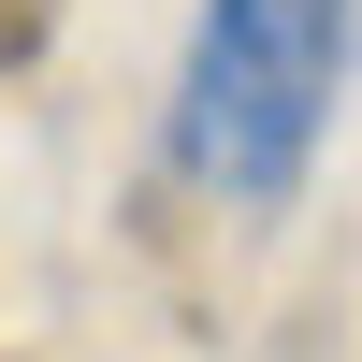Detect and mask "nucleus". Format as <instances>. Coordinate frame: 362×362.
<instances>
[{
  "label": "nucleus",
  "mask_w": 362,
  "mask_h": 362,
  "mask_svg": "<svg viewBox=\"0 0 362 362\" xmlns=\"http://www.w3.org/2000/svg\"><path fill=\"white\" fill-rule=\"evenodd\" d=\"M334 73H348V0H203L174 73V160L232 203H290Z\"/></svg>",
  "instance_id": "obj_1"
}]
</instances>
